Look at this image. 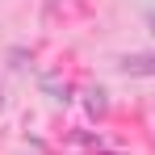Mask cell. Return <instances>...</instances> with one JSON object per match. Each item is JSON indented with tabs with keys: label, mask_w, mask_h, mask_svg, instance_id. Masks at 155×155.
Masks as SVG:
<instances>
[{
	"label": "cell",
	"mask_w": 155,
	"mask_h": 155,
	"mask_svg": "<svg viewBox=\"0 0 155 155\" xmlns=\"http://www.w3.org/2000/svg\"><path fill=\"white\" fill-rule=\"evenodd\" d=\"M126 76H155V54H122Z\"/></svg>",
	"instance_id": "cell-1"
},
{
	"label": "cell",
	"mask_w": 155,
	"mask_h": 155,
	"mask_svg": "<svg viewBox=\"0 0 155 155\" xmlns=\"http://www.w3.org/2000/svg\"><path fill=\"white\" fill-rule=\"evenodd\" d=\"M88 109H92V113H105V92H101V88L92 92V101H88Z\"/></svg>",
	"instance_id": "cell-2"
}]
</instances>
